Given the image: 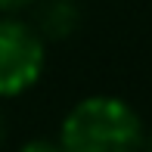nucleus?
Instances as JSON below:
<instances>
[{"instance_id":"nucleus-1","label":"nucleus","mask_w":152,"mask_h":152,"mask_svg":"<svg viewBox=\"0 0 152 152\" xmlns=\"http://www.w3.org/2000/svg\"><path fill=\"white\" fill-rule=\"evenodd\" d=\"M59 146L65 152H140V115L121 96H87L65 115Z\"/></svg>"},{"instance_id":"nucleus-2","label":"nucleus","mask_w":152,"mask_h":152,"mask_svg":"<svg viewBox=\"0 0 152 152\" xmlns=\"http://www.w3.org/2000/svg\"><path fill=\"white\" fill-rule=\"evenodd\" d=\"M47 68L44 37L16 16H0V99L28 93Z\"/></svg>"},{"instance_id":"nucleus-3","label":"nucleus","mask_w":152,"mask_h":152,"mask_svg":"<svg viewBox=\"0 0 152 152\" xmlns=\"http://www.w3.org/2000/svg\"><path fill=\"white\" fill-rule=\"evenodd\" d=\"M78 22H81V10L75 6V0H44L37 6V16H34V31L40 37L62 40L68 34H75Z\"/></svg>"},{"instance_id":"nucleus-4","label":"nucleus","mask_w":152,"mask_h":152,"mask_svg":"<svg viewBox=\"0 0 152 152\" xmlns=\"http://www.w3.org/2000/svg\"><path fill=\"white\" fill-rule=\"evenodd\" d=\"M19 152H65L59 146V143H50V140H31V143H25Z\"/></svg>"},{"instance_id":"nucleus-5","label":"nucleus","mask_w":152,"mask_h":152,"mask_svg":"<svg viewBox=\"0 0 152 152\" xmlns=\"http://www.w3.org/2000/svg\"><path fill=\"white\" fill-rule=\"evenodd\" d=\"M34 0H0V16H16V12L28 10Z\"/></svg>"},{"instance_id":"nucleus-6","label":"nucleus","mask_w":152,"mask_h":152,"mask_svg":"<svg viewBox=\"0 0 152 152\" xmlns=\"http://www.w3.org/2000/svg\"><path fill=\"white\" fill-rule=\"evenodd\" d=\"M0 143H3V115H0Z\"/></svg>"},{"instance_id":"nucleus-7","label":"nucleus","mask_w":152,"mask_h":152,"mask_svg":"<svg viewBox=\"0 0 152 152\" xmlns=\"http://www.w3.org/2000/svg\"><path fill=\"white\" fill-rule=\"evenodd\" d=\"M146 152H152V140H149V149H146Z\"/></svg>"}]
</instances>
